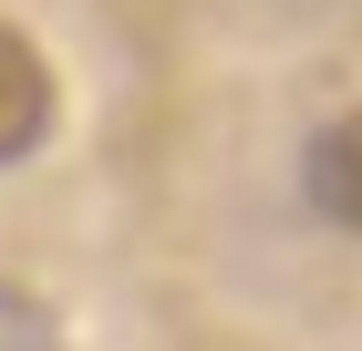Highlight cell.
<instances>
[{"mask_svg":"<svg viewBox=\"0 0 362 351\" xmlns=\"http://www.w3.org/2000/svg\"><path fill=\"white\" fill-rule=\"evenodd\" d=\"M62 124V83H52V52L31 42L21 21H0V165H31Z\"/></svg>","mask_w":362,"mask_h":351,"instance_id":"6da1fadb","label":"cell"},{"mask_svg":"<svg viewBox=\"0 0 362 351\" xmlns=\"http://www.w3.org/2000/svg\"><path fill=\"white\" fill-rule=\"evenodd\" d=\"M300 196H310L321 227L362 238V104L332 114V124H310V145H300Z\"/></svg>","mask_w":362,"mask_h":351,"instance_id":"7a4b0ae2","label":"cell"}]
</instances>
